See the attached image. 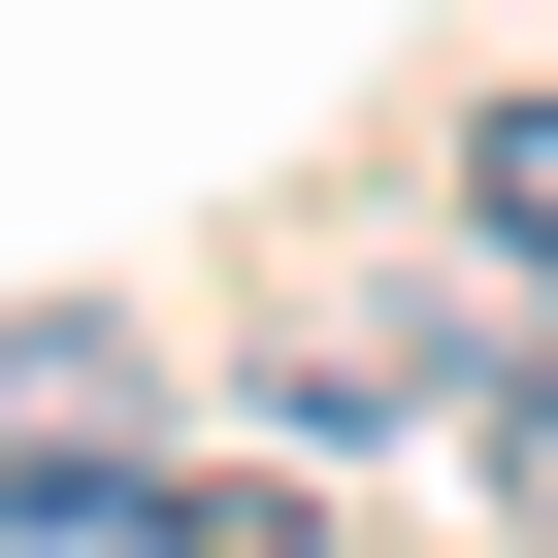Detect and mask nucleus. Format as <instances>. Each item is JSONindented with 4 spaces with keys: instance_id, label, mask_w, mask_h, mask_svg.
<instances>
[{
    "instance_id": "obj_1",
    "label": "nucleus",
    "mask_w": 558,
    "mask_h": 558,
    "mask_svg": "<svg viewBox=\"0 0 558 558\" xmlns=\"http://www.w3.org/2000/svg\"><path fill=\"white\" fill-rule=\"evenodd\" d=\"M0 558H197L165 460H0Z\"/></svg>"
},
{
    "instance_id": "obj_2",
    "label": "nucleus",
    "mask_w": 558,
    "mask_h": 558,
    "mask_svg": "<svg viewBox=\"0 0 558 558\" xmlns=\"http://www.w3.org/2000/svg\"><path fill=\"white\" fill-rule=\"evenodd\" d=\"M0 460H132V329H0Z\"/></svg>"
},
{
    "instance_id": "obj_3",
    "label": "nucleus",
    "mask_w": 558,
    "mask_h": 558,
    "mask_svg": "<svg viewBox=\"0 0 558 558\" xmlns=\"http://www.w3.org/2000/svg\"><path fill=\"white\" fill-rule=\"evenodd\" d=\"M460 263H493V296H558V99H493V132H460Z\"/></svg>"
}]
</instances>
